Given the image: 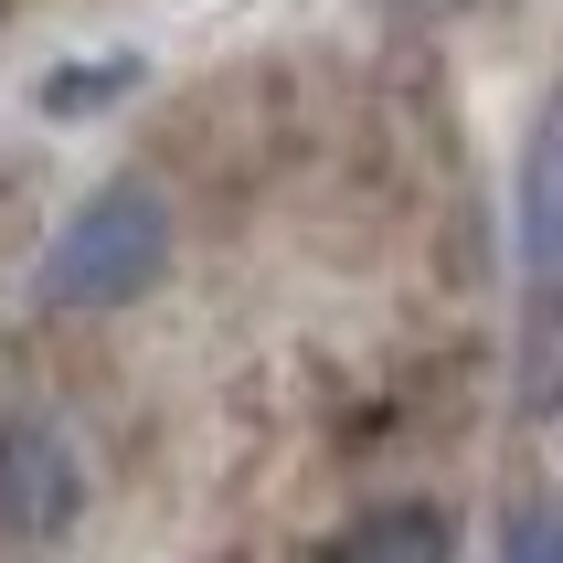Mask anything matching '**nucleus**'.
<instances>
[{"mask_svg": "<svg viewBox=\"0 0 563 563\" xmlns=\"http://www.w3.org/2000/svg\"><path fill=\"white\" fill-rule=\"evenodd\" d=\"M170 245H181V223L159 202L150 170H118V181H96L75 213L54 223V245L32 266V298L43 309H75V319H107L128 298H150L170 277Z\"/></svg>", "mask_w": 563, "mask_h": 563, "instance_id": "1", "label": "nucleus"}, {"mask_svg": "<svg viewBox=\"0 0 563 563\" xmlns=\"http://www.w3.org/2000/svg\"><path fill=\"white\" fill-rule=\"evenodd\" d=\"M500 563H563V500H521V510H510Z\"/></svg>", "mask_w": 563, "mask_h": 563, "instance_id": "5", "label": "nucleus"}, {"mask_svg": "<svg viewBox=\"0 0 563 563\" xmlns=\"http://www.w3.org/2000/svg\"><path fill=\"white\" fill-rule=\"evenodd\" d=\"M510 234H521V277L563 287V86L542 96L532 139H521V181H510Z\"/></svg>", "mask_w": 563, "mask_h": 563, "instance_id": "3", "label": "nucleus"}, {"mask_svg": "<svg viewBox=\"0 0 563 563\" xmlns=\"http://www.w3.org/2000/svg\"><path fill=\"white\" fill-rule=\"evenodd\" d=\"M341 563H457V532L437 510H383V521H362V542Z\"/></svg>", "mask_w": 563, "mask_h": 563, "instance_id": "4", "label": "nucleus"}, {"mask_svg": "<svg viewBox=\"0 0 563 563\" xmlns=\"http://www.w3.org/2000/svg\"><path fill=\"white\" fill-rule=\"evenodd\" d=\"M86 510V457L54 415H0V542H54Z\"/></svg>", "mask_w": 563, "mask_h": 563, "instance_id": "2", "label": "nucleus"}]
</instances>
